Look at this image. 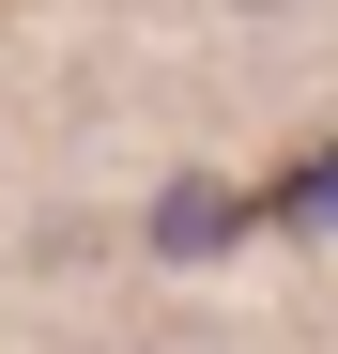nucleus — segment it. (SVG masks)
Returning a JSON list of instances; mask_svg holds the SVG:
<instances>
[{
	"label": "nucleus",
	"instance_id": "obj_1",
	"mask_svg": "<svg viewBox=\"0 0 338 354\" xmlns=\"http://www.w3.org/2000/svg\"><path fill=\"white\" fill-rule=\"evenodd\" d=\"M154 231H169V247H215V231H231V201H215V185H169V216H154Z\"/></svg>",
	"mask_w": 338,
	"mask_h": 354
},
{
	"label": "nucleus",
	"instance_id": "obj_2",
	"mask_svg": "<svg viewBox=\"0 0 338 354\" xmlns=\"http://www.w3.org/2000/svg\"><path fill=\"white\" fill-rule=\"evenodd\" d=\"M292 216H308V231L338 216V154H323V169H292Z\"/></svg>",
	"mask_w": 338,
	"mask_h": 354
}]
</instances>
